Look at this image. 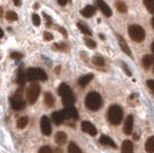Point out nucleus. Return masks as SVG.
<instances>
[{
  "instance_id": "1",
  "label": "nucleus",
  "mask_w": 154,
  "mask_h": 153,
  "mask_svg": "<svg viewBox=\"0 0 154 153\" xmlns=\"http://www.w3.org/2000/svg\"><path fill=\"white\" fill-rule=\"evenodd\" d=\"M101 105H103V99L98 92H90L85 98V106L90 111L96 112L101 107Z\"/></svg>"
},
{
  "instance_id": "2",
  "label": "nucleus",
  "mask_w": 154,
  "mask_h": 153,
  "mask_svg": "<svg viewBox=\"0 0 154 153\" xmlns=\"http://www.w3.org/2000/svg\"><path fill=\"white\" fill-rule=\"evenodd\" d=\"M107 117L112 124L114 126L120 124L123 119V109L119 105H112L107 112Z\"/></svg>"
},
{
  "instance_id": "3",
  "label": "nucleus",
  "mask_w": 154,
  "mask_h": 153,
  "mask_svg": "<svg viewBox=\"0 0 154 153\" xmlns=\"http://www.w3.org/2000/svg\"><path fill=\"white\" fill-rule=\"evenodd\" d=\"M26 81L30 82H36V81H46L47 75L43 69L40 68H29L26 71Z\"/></svg>"
},
{
  "instance_id": "4",
  "label": "nucleus",
  "mask_w": 154,
  "mask_h": 153,
  "mask_svg": "<svg viewBox=\"0 0 154 153\" xmlns=\"http://www.w3.org/2000/svg\"><path fill=\"white\" fill-rule=\"evenodd\" d=\"M39 93H40V86L37 83H32L28 86L26 91V100L28 104H35L36 100L38 99Z\"/></svg>"
},
{
  "instance_id": "5",
  "label": "nucleus",
  "mask_w": 154,
  "mask_h": 153,
  "mask_svg": "<svg viewBox=\"0 0 154 153\" xmlns=\"http://www.w3.org/2000/svg\"><path fill=\"white\" fill-rule=\"evenodd\" d=\"M129 35H130L131 39L137 42V43H141L146 36L145 30L140 26H137V24H132V26L129 27Z\"/></svg>"
},
{
  "instance_id": "6",
  "label": "nucleus",
  "mask_w": 154,
  "mask_h": 153,
  "mask_svg": "<svg viewBox=\"0 0 154 153\" xmlns=\"http://www.w3.org/2000/svg\"><path fill=\"white\" fill-rule=\"evenodd\" d=\"M11 104L12 107L15 111H22L26 107V101L22 98V89H20L16 91V93L11 98Z\"/></svg>"
},
{
  "instance_id": "7",
  "label": "nucleus",
  "mask_w": 154,
  "mask_h": 153,
  "mask_svg": "<svg viewBox=\"0 0 154 153\" xmlns=\"http://www.w3.org/2000/svg\"><path fill=\"white\" fill-rule=\"evenodd\" d=\"M40 129H42V133L45 135V136H50L52 133V127H51V122L50 119L47 116H43L42 120H40Z\"/></svg>"
},
{
  "instance_id": "8",
  "label": "nucleus",
  "mask_w": 154,
  "mask_h": 153,
  "mask_svg": "<svg viewBox=\"0 0 154 153\" xmlns=\"http://www.w3.org/2000/svg\"><path fill=\"white\" fill-rule=\"evenodd\" d=\"M62 113H63V116L66 120H67V119H75V120L78 119V112H77L76 107H74V106L66 107V108L62 111Z\"/></svg>"
},
{
  "instance_id": "9",
  "label": "nucleus",
  "mask_w": 154,
  "mask_h": 153,
  "mask_svg": "<svg viewBox=\"0 0 154 153\" xmlns=\"http://www.w3.org/2000/svg\"><path fill=\"white\" fill-rule=\"evenodd\" d=\"M81 128H82V131L86 133V134L91 135V136H96L97 135V128L89 121H83L82 124H81Z\"/></svg>"
},
{
  "instance_id": "10",
  "label": "nucleus",
  "mask_w": 154,
  "mask_h": 153,
  "mask_svg": "<svg viewBox=\"0 0 154 153\" xmlns=\"http://www.w3.org/2000/svg\"><path fill=\"white\" fill-rule=\"evenodd\" d=\"M132 129H134V116L132 115H129L128 117L125 119V122H124L123 131H124L125 135H130L132 133Z\"/></svg>"
},
{
  "instance_id": "11",
  "label": "nucleus",
  "mask_w": 154,
  "mask_h": 153,
  "mask_svg": "<svg viewBox=\"0 0 154 153\" xmlns=\"http://www.w3.org/2000/svg\"><path fill=\"white\" fill-rule=\"evenodd\" d=\"M97 4H98V6L100 8V11H101V13L105 14V16H112V9H110V7L103 1V0H97Z\"/></svg>"
},
{
  "instance_id": "12",
  "label": "nucleus",
  "mask_w": 154,
  "mask_h": 153,
  "mask_svg": "<svg viewBox=\"0 0 154 153\" xmlns=\"http://www.w3.org/2000/svg\"><path fill=\"white\" fill-rule=\"evenodd\" d=\"M59 95L62 97V98H64V97L72 95V92H71V89L67 84L62 83V84H60V86H59Z\"/></svg>"
},
{
  "instance_id": "13",
  "label": "nucleus",
  "mask_w": 154,
  "mask_h": 153,
  "mask_svg": "<svg viewBox=\"0 0 154 153\" xmlns=\"http://www.w3.org/2000/svg\"><path fill=\"white\" fill-rule=\"evenodd\" d=\"M52 120H53V122H54L55 124H61V123H63V121L66 119H64L62 111H58V112L52 113Z\"/></svg>"
},
{
  "instance_id": "14",
  "label": "nucleus",
  "mask_w": 154,
  "mask_h": 153,
  "mask_svg": "<svg viewBox=\"0 0 154 153\" xmlns=\"http://www.w3.org/2000/svg\"><path fill=\"white\" fill-rule=\"evenodd\" d=\"M99 142H100L103 145H106V146H112L113 148H116V147H117V145L115 144V142L112 139V138H109L108 136H106V135H103V136L100 137Z\"/></svg>"
},
{
  "instance_id": "15",
  "label": "nucleus",
  "mask_w": 154,
  "mask_h": 153,
  "mask_svg": "<svg viewBox=\"0 0 154 153\" xmlns=\"http://www.w3.org/2000/svg\"><path fill=\"white\" fill-rule=\"evenodd\" d=\"M117 38H119V44H120V47H121V50H122L129 57H131V51H130V48H129L128 44H127V42L124 40L122 36H117Z\"/></svg>"
},
{
  "instance_id": "16",
  "label": "nucleus",
  "mask_w": 154,
  "mask_h": 153,
  "mask_svg": "<svg viewBox=\"0 0 154 153\" xmlns=\"http://www.w3.org/2000/svg\"><path fill=\"white\" fill-rule=\"evenodd\" d=\"M67 139H68L67 134L63 133V131H59V133L55 134V142L59 145H64L67 143Z\"/></svg>"
},
{
  "instance_id": "17",
  "label": "nucleus",
  "mask_w": 154,
  "mask_h": 153,
  "mask_svg": "<svg viewBox=\"0 0 154 153\" xmlns=\"http://www.w3.org/2000/svg\"><path fill=\"white\" fill-rule=\"evenodd\" d=\"M122 153H134V144L130 140H124L121 147Z\"/></svg>"
},
{
  "instance_id": "18",
  "label": "nucleus",
  "mask_w": 154,
  "mask_h": 153,
  "mask_svg": "<svg viewBox=\"0 0 154 153\" xmlns=\"http://www.w3.org/2000/svg\"><path fill=\"white\" fill-rule=\"evenodd\" d=\"M94 13H96V8L93 6H90V5L83 8L82 12H81V14L83 15L84 17H92L94 15Z\"/></svg>"
},
{
  "instance_id": "19",
  "label": "nucleus",
  "mask_w": 154,
  "mask_h": 153,
  "mask_svg": "<svg viewBox=\"0 0 154 153\" xmlns=\"http://www.w3.org/2000/svg\"><path fill=\"white\" fill-rule=\"evenodd\" d=\"M75 101H76V98L74 96V93L70 95V96H67L64 97V98H62V104H63V106H66V107L72 106L75 104Z\"/></svg>"
},
{
  "instance_id": "20",
  "label": "nucleus",
  "mask_w": 154,
  "mask_h": 153,
  "mask_svg": "<svg viewBox=\"0 0 154 153\" xmlns=\"http://www.w3.org/2000/svg\"><path fill=\"white\" fill-rule=\"evenodd\" d=\"M145 150L147 153H154V136H151L145 143Z\"/></svg>"
},
{
  "instance_id": "21",
  "label": "nucleus",
  "mask_w": 154,
  "mask_h": 153,
  "mask_svg": "<svg viewBox=\"0 0 154 153\" xmlns=\"http://www.w3.org/2000/svg\"><path fill=\"white\" fill-rule=\"evenodd\" d=\"M54 97L52 96V93L50 92H46L45 93V97H44V102H45V105L47 107H53L54 106Z\"/></svg>"
},
{
  "instance_id": "22",
  "label": "nucleus",
  "mask_w": 154,
  "mask_h": 153,
  "mask_svg": "<svg viewBox=\"0 0 154 153\" xmlns=\"http://www.w3.org/2000/svg\"><path fill=\"white\" fill-rule=\"evenodd\" d=\"M16 82H17V84H20L21 86H23V85H24V83L26 82V73L23 71V69H22V68H21V69L19 70V73H17V78H16Z\"/></svg>"
},
{
  "instance_id": "23",
  "label": "nucleus",
  "mask_w": 154,
  "mask_h": 153,
  "mask_svg": "<svg viewBox=\"0 0 154 153\" xmlns=\"http://www.w3.org/2000/svg\"><path fill=\"white\" fill-rule=\"evenodd\" d=\"M154 62V58L152 57V55H145V57L143 58V66H144V68H146V69H148L151 66H152V64Z\"/></svg>"
},
{
  "instance_id": "24",
  "label": "nucleus",
  "mask_w": 154,
  "mask_h": 153,
  "mask_svg": "<svg viewBox=\"0 0 154 153\" xmlns=\"http://www.w3.org/2000/svg\"><path fill=\"white\" fill-rule=\"evenodd\" d=\"M93 78V75L92 74H89V75H85V76H82L79 80H78V84L81 86H85L86 84H89L91 82V80Z\"/></svg>"
},
{
  "instance_id": "25",
  "label": "nucleus",
  "mask_w": 154,
  "mask_h": 153,
  "mask_svg": "<svg viewBox=\"0 0 154 153\" xmlns=\"http://www.w3.org/2000/svg\"><path fill=\"white\" fill-rule=\"evenodd\" d=\"M28 122H29V119H28V116H22V117H20L17 122H16V126L19 129H24V128L28 126Z\"/></svg>"
},
{
  "instance_id": "26",
  "label": "nucleus",
  "mask_w": 154,
  "mask_h": 153,
  "mask_svg": "<svg viewBox=\"0 0 154 153\" xmlns=\"http://www.w3.org/2000/svg\"><path fill=\"white\" fill-rule=\"evenodd\" d=\"M77 27H78V29L83 32V33H85L86 36H92V31H91L90 29L85 26L84 23H82V22H78V23H77Z\"/></svg>"
},
{
  "instance_id": "27",
  "label": "nucleus",
  "mask_w": 154,
  "mask_h": 153,
  "mask_svg": "<svg viewBox=\"0 0 154 153\" xmlns=\"http://www.w3.org/2000/svg\"><path fill=\"white\" fill-rule=\"evenodd\" d=\"M68 153H82V151H81L79 147L77 146L76 143L71 142V143H69V145H68Z\"/></svg>"
},
{
  "instance_id": "28",
  "label": "nucleus",
  "mask_w": 154,
  "mask_h": 153,
  "mask_svg": "<svg viewBox=\"0 0 154 153\" xmlns=\"http://www.w3.org/2000/svg\"><path fill=\"white\" fill-rule=\"evenodd\" d=\"M144 5L151 14H154V0H143Z\"/></svg>"
},
{
  "instance_id": "29",
  "label": "nucleus",
  "mask_w": 154,
  "mask_h": 153,
  "mask_svg": "<svg viewBox=\"0 0 154 153\" xmlns=\"http://www.w3.org/2000/svg\"><path fill=\"white\" fill-rule=\"evenodd\" d=\"M92 62L98 66V67H103V64H105V60H103V57H100V55H96V57L92 58Z\"/></svg>"
},
{
  "instance_id": "30",
  "label": "nucleus",
  "mask_w": 154,
  "mask_h": 153,
  "mask_svg": "<svg viewBox=\"0 0 154 153\" xmlns=\"http://www.w3.org/2000/svg\"><path fill=\"white\" fill-rule=\"evenodd\" d=\"M116 8H117V11H120L121 13H125L127 12V5L121 1V0H117L116 1Z\"/></svg>"
},
{
  "instance_id": "31",
  "label": "nucleus",
  "mask_w": 154,
  "mask_h": 153,
  "mask_svg": "<svg viewBox=\"0 0 154 153\" xmlns=\"http://www.w3.org/2000/svg\"><path fill=\"white\" fill-rule=\"evenodd\" d=\"M6 19L8 21H16L17 20V14L15 13V12H13V11H9L6 14Z\"/></svg>"
},
{
  "instance_id": "32",
  "label": "nucleus",
  "mask_w": 154,
  "mask_h": 153,
  "mask_svg": "<svg viewBox=\"0 0 154 153\" xmlns=\"http://www.w3.org/2000/svg\"><path fill=\"white\" fill-rule=\"evenodd\" d=\"M84 42H85L86 46H89V47H91V48H94V47L97 46L96 42H93V40L90 39V38H85L84 39Z\"/></svg>"
},
{
  "instance_id": "33",
  "label": "nucleus",
  "mask_w": 154,
  "mask_h": 153,
  "mask_svg": "<svg viewBox=\"0 0 154 153\" xmlns=\"http://www.w3.org/2000/svg\"><path fill=\"white\" fill-rule=\"evenodd\" d=\"M32 22H33V24L36 27L40 26V17H39L37 14H33L32 15Z\"/></svg>"
},
{
  "instance_id": "34",
  "label": "nucleus",
  "mask_w": 154,
  "mask_h": 153,
  "mask_svg": "<svg viewBox=\"0 0 154 153\" xmlns=\"http://www.w3.org/2000/svg\"><path fill=\"white\" fill-rule=\"evenodd\" d=\"M38 153H53V151H52V148L50 146H43L40 147Z\"/></svg>"
},
{
  "instance_id": "35",
  "label": "nucleus",
  "mask_w": 154,
  "mask_h": 153,
  "mask_svg": "<svg viewBox=\"0 0 154 153\" xmlns=\"http://www.w3.org/2000/svg\"><path fill=\"white\" fill-rule=\"evenodd\" d=\"M22 57H23L22 53H19V52H13V53L11 54V58H12V59H21Z\"/></svg>"
},
{
  "instance_id": "36",
  "label": "nucleus",
  "mask_w": 154,
  "mask_h": 153,
  "mask_svg": "<svg viewBox=\"0 0 154 153\" xmlns=\"http://www.w3.org/2000/svg\"><path fill=\"white\" fill-rule=\"evenodd\" d=\"M53 48L60 50V51H63L64 48H66V45L64 44H55V45H53Z\"/></svg>"
},
{
  "instance_id": "37",
  "label": "nucleus",
  "mask_w": 154,
  "mask_h": 153,
  "mask_svg": "<svg viewBox=\"0 0 154 153\" xmlns=\"http://www.w3.org/2000/svg\"><path fill=\"white\" fill-rule=\"evenodd\" d=\"M146 84H147L148 88H149V89L154 92V81H153V80H148L147 82H146Z\"/></svg>"
},
{
  "instance_id": "38",
  "label": "nucleus",
  "mask_w": 154,
  "mask_h": 153,
  "mask_svg": "<svg viewBox=\"0 0 154 153\" xmlns=\"http://www.w3.org/2000/svg\"><path fill=\"white\" fill-rule=\"evenodd\" d=\"M44 39H45V40H52V39H53V35L50 33V32H45V33H44Z\"/></svg>"
},
{
  "instance_id": "39",
  "label": "nucleus",
  "mask_w": 154,
  "mask_h": 153,
  "mask_svg": "<svg viewBox=\"0 0 154 153\" xmlns=\"http://www.w3.org/2000/svg\"><path fill=\"white\" fill-rule=\"evenodd\" d=\"M123 66V69L125 70V73L128 74V75H131V73H130V70H128V68H127V66H125V64H122Z\"/></svg>"
},
{
  "instance_id": "40",
  "label": "nucleus",
  "mask_w": 154,
  "mask_h": 153,
  "mask_svg": "<svg viewBox=\"0 0 154 153\" xmlns=\"http://www.w3.org/2000/svg\"><path fill=\"white\" fill-rule=\"evenodd\" d=\"M58 2L61 5V6H64L67 4V0H58Z\"/></svg>"
},
{
  "instance_id": "41",
  "label": "nucleus",
  "mask_w": 154,
  "mask_h": 153,
  "mask_svg": "<svg viewBox=\"0 0 154 153\" xmlns=\"http://www.w3.org/2000/svg\"><path fill=\"white\" fill-rule=\"evenodd\" d=\"M58 29L60 30V32H61L62 35H64V36H67V32H66V30H64V29H62V28H60V27H58Z\"/></svg>"
},
{
  "instance_id": "42",
  "label": "nucleus",
  "mask_w": 154,
  "mask_h": 153,
  "mask_svg": "<svg viewBox=\"0 0 154 153\" xmlns=\"http://www.w3.org/2000/svg\"><path fill=\"white\" fill-rule=\"evenodd\" d=\"M14 5L15 6H20L21 5V0H14Z\"/></svg>"
},
{
  "instance_id": "43",
  "label": "nucleus",
  "mask_w": 154,
  "mask_h": 153,
  "mask_svg": "<svg viewBox=\"0 0 154 153\" xmlns=\"http://www.w3.org/2000/svg\"><path fill=\"white\" fill-rule=\"evenodd\" d=\"M1 37H4V31H2L1 28H0V38H1Z\"/></svg>"
},
{
  "instance_id": "44",
  "label": "nucleus",
  "mask_w": 154,
  "mask_h": 153,
  "mask_svg": "<svg viewBox=\"0 0 154 153\" xmlns=\"http://www.w3.org/2000/svg\"><path fill=\"white\" fill-rule=\"evenodd\" d=\"M1 16H2V8L0 7V17H1Z\"/></svg>"
},
{
  "instance_id": "45",
  "label": "nucleus",
  "mask_w": 154,
  "mask_h": 153,
  "mask_svg": "<svg viewBox=\"0 0 154 153\" xmlns=\"http://www.w3.org/2000/svg\"><path fill=\"white\" fill-rule=\"evenodd\" d=\"M55 153H62L61 150H55Z\"/></svg>"
},
{
  "instance_id": "46",
  "label": "nucleus",
  "mask_w": 154,
  "mask_h": 153,
  "mask_svg": "<svg viewBox=\"0 0 154 153\" xmlns=\"http://www.w3.org/2000/svg\"><path fill=\"white\" fill-rule=\"evenodd\" d=\"M152 51H153V53H154V42L152 43Z\"/></svg>"
},
{
  "instance_id": "47",
  "label": "nucleus",
  "mask_w": 154,
  "mask_h": 153,
  "mask_svg": "<svg viewBox=\"0 0 154 153\" xmlns=\"http://www.w3.org/2000/svg\"><path fill=\"white\" fill-rule=\"evenodd\" d=\"M152 26H153V28H154V17L152 19Z\"/></svg>"
}]
</instances>
